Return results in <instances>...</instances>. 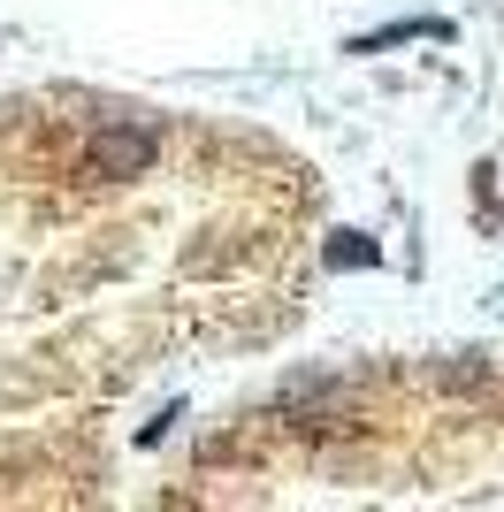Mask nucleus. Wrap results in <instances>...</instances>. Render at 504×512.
Instances as JSON below:
<instances>
[{
	"label": "nucleus",
	"mask_w": 504,
	"mask_h": 512,
	"mask_svg": "<svg viewBox=\"0 0 504 512\" xmlns=\"http://www.w3.org/2000/svg\"><path fill=\"white\" fill-rule=\"evenodd\" d=\"M153 161V130H107L92 146V176H138Z\"/></svg>",
	"instance_id": "f257e3e1"
},
{
	"label": "nucleus",
	"mask_w": 504,
	"mask_h": 512,
	"mask_svg": "<svg viewBox=\"0 0 504 512\" xmlns=\"http://www.w3.org/2000/svg\"><path fill=\"white\" fill-rule=\"evenodd\" d=\"M352 260L367 268V260H375V237H336V245H329V268H352Z\"/></svg>",
	"instance_id": "f03ea898"
}]
</instances>
